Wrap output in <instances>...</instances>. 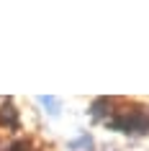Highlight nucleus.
<instances>
[{
	"label": "nucleus",
	"instance_id": "2",
	"mask_svg": "<svg viewBox=\"0 0 149 151\" xmlns=\"http://www.w3.org/2000/svg\"><path fill=\"white\" fill-rule=\"evenodd\" d=\"M0 120L8 123L10 128H18V113H16V108H13V105H5V108L0 110Z\"/></svg>",
	"mask_w": 149,
	"mask_h": 151
},
{
	"label": "nucleus",
	"instance_id": "3",
	"mask_svg": "<svg viewBox=\"0 0 149 151\" xmlns=\"http://www.w3.org/2000/svg\"><path fill=\"white\" fill-rule=\"evenodd\" d=\"M39 103L44 105V108H49V113H52V115H57V113H59V100H57V97L41 95V97H39Z\"/></svg>",
	"mask_w": 149,
	"mask_h": 151
},
{
	"label": "nucleus",
	"instance_id": "1",
	"mask_svg": "<svg viewBox=\"0 0 149 151\" xmlns=\"http://www.w3.org/2000/svg\"><path fill=\"white\" fill-rule=\"evenodd\" d=\"M108 128L121 133H149V113L144 108L136 110H113L105 118Z\"/></svg>",
	"mask_w": 149,
	"mask_h": 151
}]
</instances>
